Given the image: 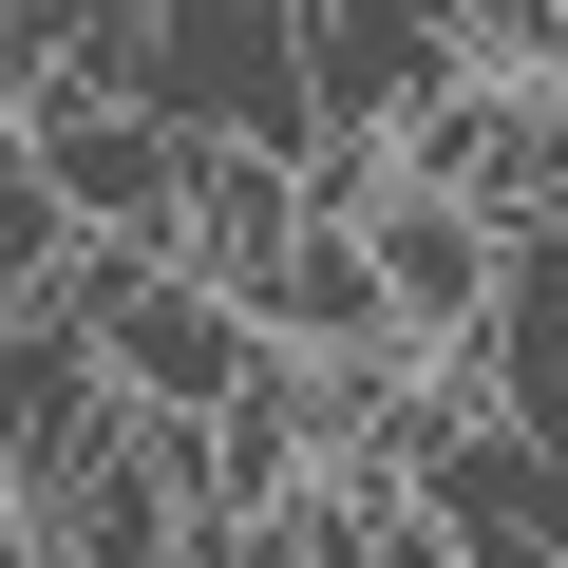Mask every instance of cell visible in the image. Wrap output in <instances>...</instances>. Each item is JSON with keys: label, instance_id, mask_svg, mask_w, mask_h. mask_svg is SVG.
<instances>
[{"label": "cell", "instance_id": "cell-1", "mask_svg": "<svg viewBox=\"0 0 568 568\" xmlns=\"http://www.w3.org/2000/svg\"><path fill=\"white\" fill-rule=\"evenodd\" d=\"M133 114H171L190 152H284L304 171V0H152V58H133Z\"/></svg>", "mask_w": 568, "mask_h": 568}, {"label": "cell", "instance_id": "cell-2", "mask_svg": "<svg viewBox=\"0 0 568 568\" xmlns=\"http://www.w3.org/2000/svg\"><path fill=\"white\" fill-rule=\"evenodd\" d=\"M379 171H398V190H455L474 227H549V209H568V95H549V77H455Z\"/></svg>", "mask_w": 568, "mask_h": 568}, {"label": "cell", "instance_id": "cell-3", "mask_svg": "<svg viewBox=\"0 0 568 568\" xmlns=\"http://www.w3.org/2000/svg\"><path fill=\"white\" fill-rule=\"evenodd\" d=\"M20 511H39V568H171L190 511H209V455H190L171 417H114L77 474H39Z\"/></svg>", "mask_w": 568, "mask_h": 568}, {"label": "cell", "instance_id": "cell-4", "mask_svg": "<svg viewBox=\"0 0 568 568\" xmlns=\"http://www.w3.org/2000/svg\"><path fill=\"white\" fill-rule=\"evenodd\" d=\"M20 171L77 209V246H171L190 133H171V114H133V95H20Z\"/></svg>", "mask_w": 568, "mask_h": 568}, {"label": "cell", "instance_id": "cell-5", "mask_svg": "<svg viewBox=\"0 0 568 568\" xmlns=\"http://www.w3.org/2000/svg\"><path fill=\"white\" fill-rule=\"evenodd\" d=\"M455 77H474V58H455V0H304V114H323V133L398 152Z\"/></svg>", "mask_w": 568, "mask_h": 568}, {"label": "cell", "instance_id": "cell-6", "mask_svg": "<svg viewBox=\"0 0 568 568\" xmlns=\"http://www.w3.org/2000/svg\"><path fill=\"white\" fill-rule=\"evenodd\" d=\"M323 227L361 246V284H379V323H398L417 361H455V342L493 323V246H511V227H474L455 190H398V171H379V190H361V209H323Z\"/></svg>", "mask_w": 568, "mask_h": 568}, {"label": "cell", "instance_id": "cell-7", "mask_svg": "<svg viewBox=\"0 0 568 568\" xmlns=\"http://www.w3.org/2000/svg\"><path fill=\"white\" fill-rule=\"evenodd\" d=\"M417 530H455L474 568H568V455L549 436H511V417H455L436 455H417V493H398Z\"/></svg>", "mask_w": 568, "mask_h": 568}, {"label": "cell", "instance_id": "cell-8", "mask_svg": "<svg viewBox=\"0 0 568 568\" xmlns=\"http://www.w3.org/2000/svg\"><path fill=\"white\" fill-rule=\"evenodd\" d=\"M284 246H304V171H284V152H190V190H171V265L246 304Z\"/></svg>", "mask_w": 568, "mask_h": 568}, {"label": "cell", "instance_id": "cell-9", "mask_svg": "<svg viewBox=\"0 0 568 568\" xmlns=\"http://www.w3.org/2000/svg\"><path fill=\"white\" fill-rule=\"evenodd\" d=\"M58 265H77V209L0 152V304H58Z\"/></svg>", "mask_w": 568, "mask_h": 568}, {"label": "cell", "instance_id": "cell-10", "mask_svg": "<svg viewBox=\"0 0 568 568\" xmlns=\"http://www.w3.org/2000/svg\"><path fill=\"white\" fill-rule=\"evenodd\" d=\"M361 568H474V549H455V530H417V511H398V530H379V549H361Z\"/></svg>", "mask_w": 568, "mask_h": 568}, {"label": "cell", "instance_id": "cell-11", "mask_svg": "<svg viewBox=\"0 0 568 568\" xmlns=\"http://www.w3.org/2000/svg\"><path fill=\"white\" fill-rule=\"evenodd\" d=\"M0 152H20V95H0Z\"/></svg>", "mask_w": 568, "mask_h": 568}]
</instances>
